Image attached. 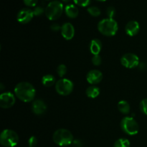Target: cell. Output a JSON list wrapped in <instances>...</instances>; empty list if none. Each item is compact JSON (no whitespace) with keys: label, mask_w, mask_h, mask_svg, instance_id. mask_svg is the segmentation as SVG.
I'll list each match as a JSON object with an SVG mask.
<instances>
[{"label":"cell","mask_w":147,"mask_h":147,"mask_svg":"<svg viewBox=\"0 0 147 147\" xmlns=\"http://www.w3.org/2000/svg\"><path fill=\"white\" fill-rule=\"evenodd\" d=\"M102 58L99 55H93L92 57V63L95 66H99L101 64Z\"/></svg>","instance_id":"cell-27"},{"label":"cell","mask_w":147,"mask_h":147,"mask_svg":"<svg viewBox=\"0 0 147 147\" xmlns=\"http://www.w3.org/2000/svg\"><path fill=\"white\" fill-rule=\"evenodd\" d=\"M98 30L103 35L112 37L117 33L119 25L114 19L106 18L99 22L98 24Z\"/></svg>","instance_id":"cell-2"},{"label":"cell","mask_w":147,"mask_h":147,"mask_svg":"<svg viewBox=\"0 0 147 147\" xmlns=\"http://www.w3.org/2000/svg\"><path fill=\"white\" fill-rule=\"evenodd\" d=\"M88 12L90 14V15L93 16V17H98L101 14V11L98 7H96V6H91V7H88L87 9Z\"/></svg>","instance_id":"cell-21"},{"label":"cell","mask_w":147,"mask_h":147,"mask_svg":"<svg viewBox=\"0 0 147 147\" xmlns=\"http://www.w3.org/2000/svg\"><path fill=\"white\" fill-rule=\"evenodd\" d=\"M42 83L43 86H45V87H51L54 84L55 85V78L53 75H45L42 78Z\"/></svg>","instance_id":"cell-19"},{"label":"cell","mask_w":147,"mask_h":147,"mask_svg":"<svg viewBox=\"0 0 147 147\" xmlns=\"http://www.w3.org/2000/svg\"><path fill=\"white\" fill-rule=\"evenodd\" d=\"M90 1L91 0H73V1H74L76 5L83 7H88L90 4Z\"/></svg>","instance_id":"cell-26"},{"label":"cell","mask_w":147,"mask_h":147,"mask_svg":"<svg viewBox=\"0 0 147 147\" xmlns=\"http://www.w3.org/2000/svg\"><path fill=\"white\" fill-rule=\"evenodd\" d=\"M121 63L123 67L126 68L132 69L139 65V58L136 54L134 53H126L121 58Z\"/></svg>","instance_id":"cell-8"},{"label":"cell","mask_w":147,"mask_h":147,"mask_svg":"<svg viewBox=\"0 0 147 147\" xmlns=\"http://www.w3.org/2000/svg\"><path fill=\"white\" fill-rule=\"evenodd\" d=\"M23 2L29 7H35L38 2V0H23Z\"/></svg>","instance_id":"cell-28"},{"label":"cell","mask_w":147,"mask_h":147,"mask_svg":"<svg viewBox=\"0 0 147 147\" xmlns=\"http://www.w3.org/2000/svg\"><path fill=\"white\" fill-rule=\"evenodd\" d=\"M121 128L122 131L129 136L137 134L139 130V126L137 122L132 117L126 116L121 121Z\"/></svg>","instance_id":"cell-6"},{"label":"cell","mask_w":147,"mask_h":147,"mask_svg":"<svg viewBox=\"0 0 147 147\" xmlns=\"http://www.w3.org/2000/svg\"><path fill=\"white\" fill-rule=\"evenodd\" d=\"M103 47L102 42L98 39H93L90 41V51L93 55H99Z\"/></svg>","instance_id":"cell-15"},{"label":"cell","mask_w":147,"mask_h":147,"mask_svg":"<svg viewBox=\"0 0 147 147\" xmlns=\"http://www.w3.org/2000/svg\"><path fill=\"white\" fill-rule=\"evenodd\" d=\"M118 109L121 113L127 115L130 113L131 107L129 103L126 100H122L118 103Z\"/></svg>","instance_id":"cell-18"},{"label":"cell","mask_w":147,"mask_h":147,"mask_svg":"<svg viewBox=\"0 0 147 147\" xmlns=\"http://www.w3.org/2000/svg\"><path fill=\"white\" fill-rule=\"evenodd\" d=\"M61 34L67 40H70L74 37L75 28L74 26L70 22H65L61 27Z\"/></svg>","instance_id":"cell-13"},{"label":"cell","mask_w":147,"mask_h":147,"mask_svg":"<svg viewBox=\"0 0 147 147\" xmlns=\"http://www.w3.org/2000/svg\"><path fill=\"white\" fill-rule=\"evenodd\" d=\"M86 93L88 97L90 98H96L100 94V88L98 86H90L87 88Z\"/></svg>","instance_id":"cell-17"},{"label":"cell","mask_w":147,"mask_h":147,"mask_svg":"<svg viewBox=\"0 0 147 147\" xmlns=\"http://www.w3.org/2000/svg\"><path fill=\"white\" fill-rule=\"evenodd\" d=\"M34 16L32 10L28 8H24L18 12L17 20L21 24H27L32 20Z\"/></svg>","instance_id":"cell-10"},{"label":"cell","mask_w":147,"mask_h":147,"mask_svg":"<svg viewBox=\"0 0 147 147\" xmlns=\"http://www.w3.org/2000/svg\"><path fill=\"white\" fill-rule=\"evenodd\" d=\"M62 1L65 3H68V2H70V1H72V0H62Z\"/></svg>","instance_id":"cell-32"},{"label":"cell","mask_w":147,"mask_h":147,"mask_svg":"<svg viewBox=\"0 0 147 147\" xmlns=\"http://www.w3.org/2000/svg\"><path fill=\"white\" fill-rule=\"evenodd\" d=\"M106 15H107L108 18L113 19V17L116 15V9L112 6L108 7L106 9Z\"/></svg>","instance_id":"cell-23"},{"label":"cell","mask_w":147,"mask_h":147,"mask_svg":"<svg viewBox=\"0 0 147 147\" xmlns=\"http://www.w3.org/2000/svg\"><path fill=\"white\" fill-rule=\"evenodd\" d=\"M37 144V139L35 136H32L28 139V144L30 147H34Z\"/></svg>","instance_id":"cell-29"},{"label":"cell","mask_w":147,"mask_h":147,"mask_svg":"<svg viewBox=\"0 0 147 147\" xmlns=\"http://www.w3.org/2000/svg\"><path fill=\"white\" fill-rule=\"evenodd\" d=\"M19 142V136L11 129H4L0 135V143L4 147H14Z\"/></svg>","instance_id":"cell-5"},{"label":"cell","mask_w":147,"mask_h":147,"mask_svg":"<svg viewBox=\"0 0 147 147\" xmlns=\"http://www.w3.org/2000/svg\"><path fill=\"white\" fill-rule=\"evenodd\" d=\"M47 1H50V0H47Z\"/></svg>","instance_id":"cell-34"},{"label":"cell","mask_w":147,"mask_h":147,"mask_svg":"<svg viewBox=\"0 0 147 147\" xmlns=\"http://www.w3.org/2000/svg\"><path fill=\"white\" fill-rule=\"evenodd\" d=\"M63 12V4L61 1L54 0L49 3L45 8V15L49 20L55 21L61 17Z\"/></svg>","instance_id":"cell-4"},{"label":"cell","mask_w":147,"mask_h":147,"mask_svg":"<svg viewBox=\"0 0 147 147\" xmlns=\"http://www.w3.org/2000/svg\"><path fill=\"white\" fill-rule=\"evenodd\" d=\"M74 84L73 81L67 78H61L55 83V90L61 96H68L73 92Z\"/></svg>","instance_id":"cell-7"},{"label":"cell","mask_w":147,"mask_h":147,"mask_svg":"<svg viewBox=\"0 0 147 147\" xmlns=\"http://www.w3.org/2000/svg\"><path fill=\"white\" fill-rule=\"evenodd\" d=\"M32 11H33V13H34V15L36 16V17H38V16L42 15L43 13L45 12V9H44V8L40 7V6H36Z\"/></svg>","instance_id":"cell-25"},{"label":"cell","mask_w":147,"mask_h":147,"mask_svg":"<svg viewBox=\"0 0 147 147\" xmlns=\"http://www.w3.org/2000/svg\"><path fill=\"white\" fill-rule=\"evenodd\" d=\"M96 1H106V0H96Z\"/></svg>","instance_id":"cell-33"},{"label":"cell","mask_w":147,"mask_h":147,"mask_svg":"<svg viewBox=\"0 0 147 147\" xmlns=\"http://www.w3.org/2000/svg\"><path fill=\"white\" fill-rule=\"evenodd\" d=\"M67 67H66L65 65L64 64H60V65H58V67H57V73L60 78L65 76L66 73H67Z\"/></svg>","instance_id":"cell-22"},{"label":"cell","mask_w":147,"mask_h":147,"mask_svg":"<svg viewBox=\"0 0 147 147\" xmlns=\"http://www.w3.org/2000/svg\"><path fill=\"white\" fill-rule=\"evenodd\" d=\"M139 108H140V111H142V113L147 115V98L143 99L140 102Z\"/></svg>","instance_id":"cell-24"},{"label":"cell","mask_w":147,"mask_h":147,"mask_svg":"<svg viewBox=\"0 0 147 147\" xmlns=\"http://www.w3.org/2000/svg\"><path fill=\"white\" fill-rule=\"evenodd\" d=\"M32 111L35 115L41 116L47 111V105L42 99L34 100L32 103Z\"/></svg>","instance_id":"cell-12"},{"label":"cell","mask_w":147,"mask_h":147,"mask_svg":"<svg viewBox=\"0 0 147 147\" xmlns=\"http://www.w3.org/2000/svg\"><path fill=\"white\" fill-rule=\"evenodd\" d=\"M65 13L69 18L75 19L78 16L79 10L76 5L70 4L65 7Z\"/></svg>","instance_id":"cell-16"},{"label":"cell","mask_w":147,"mask_h":147,"mask_svg":"<svg viewBox=\"0 0 147 147\" xmlns=\"http://www.w3.org/2000/svg\"><path fill=\"white\" fill-rule=\"evenodd\" d=\"M14 94L20 100L28 103L34 100L36 90L31 83L28 82H20L14 88Z\"/></svg>","instance_id":"cell-1"},{"label":"cell","mask_w":147,"mask_h":147,"mask_svg":"<svg viewBox=\"0 0 147 147\" xmlns=\"http://www.w3.org/2000/svg\"><path fill=\"white\" fill-rule=\"evenodd\" d=\"M131 143L129 139L121 138L115 142L113 147H130Z\"/></svg>","instance_id":"cell-20"},{"label":"cell","mask_w":147,"mask_h":147,"mask_svg":"<svg viewBox=\"0 0 147 147\" xmlns=\"http://www.w3.org/2000/svg\"><path fill=\"white\" fill-rule=\"evenodd\" d=\"M53 142L60 146H67L72 144L74 141L71 132L65 129H60L54 132Z\"/></svg>","instance_id":"cell-3"},{"label":"cell","mask_w":147,"mask_h":147,"mask_svg":"<svg viewBox=\"0 0 147 147\" xmlns=\"http://www.w3.org/2000/svg\"><path fill=\"white\" fill-rule=\"evenodd\" d=\"M15 101V96L11 92H4L0 96V107L4 109L12 107Z\"/></svg>","instance_id":"cell-9"},{"label":"cell","mask_w":147,"mask_h":147,"mask_svg":"<svg viewBox=\"0 0 147 147\" xmlns=\"http://www.w3.org/2000/svg\"><path fill=\"white\" fill-rule=\"evenodd\" d=\"M73 144L74 145L75 147H81L82 144L80 141L79 140H74L73 142Z\"/></svg>","instance_id":"cell-31"},{"label":"cell","mask_w":147,"mask_h":147,"mask_svg":"<svg viewBox=\"0 0 147 147\" xmlns=\"http://www.w3.org/2000/svg\"><path fill=\"white\" fill-rule=\"evenodd\" d=\"M140 30V25L139 22L135 20H131L126 24L125 27L126 33L130 37H134L139 33Z\"/></svg>","instance_id":"cell-14"},{"label":"cell","mask_w":147,"mask_h":147,"mask_svg":"<svg viewBox=\"0 0 147 147\" xmlns=\"http://www.w3.org/2000/svg\"><path fill=\"white\" fill-rule=\"evenodd\" d=\"M103 73L98 70H91L88 73L86 76V80L88 83L92 86L100 83L103 80Z\"/></svg>","instance_id":"cell-11"},{"label":"cell","mask_w":147,"mask_h":147,"mask_svg":"<svg viewBox=\"0 0 147 147\" xmlns=\"http://www.w3.org/2000/svg\"><path fill=\"white\" fill-rule=\"evenodd\" d=\"M61 27L62 26H60V24H57V23H53V24H52L51 26H50V29H51L53 31L57 32L59 31V30H61Z\"/></svg>","instance_id":"cell-30"}]
</instances>
